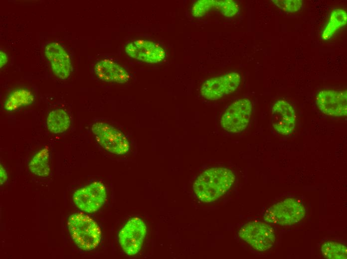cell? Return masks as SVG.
<instances>
[{
	"label": "cell",
	"mask_w": 347,
	"mask_h": 259,
	"mask_svg": "<svg viewBox=\"0 0 347 259\" xmlns=\"http://www.w3.org/2000/svg\"><path fill=\"white\" fill-rule=\"evenodd\" d=\"M235 175L224 167H213L199 175L193 184L194 193L202 202L214 201L226 193L233 185Z\"/></svg>",
	"instance_id": "obj_1"
},
{
	"label": "cell",
	"mask_w": 347,
	"mask_h": 259,
	"mask_svg": "<svg viewBox=\"0 0 347 259\" xmlns=\"http://www.w3.org/2000/svg\"><path fill=\"white\" fill-rule=\"evenodd\" d=\"M67 226L73 241L81 250L90 251L99 244L101 239L100 228L88 215L82 213L71 215Z\"/></svg>",
	"instance_id": "obj_2"
},
{
	"label": "cell",
	"mask_w": 347,
	"mask_h": 259,
	"mask_svg": "<svg viewBox=\"0 0 347 259\" xmlns=\"http://www.w3.org/2000/svg\"><path fill=\"white\" fill-rule=\"evenodd\" d=\"M305 214L303 204L294 198H287L269 208L264 214V219L270 224L290 226L301 221Z\"/></svg>",
	"instance_id": "obj_3"
},
{
	"label": "cell",
	"mask_w": 347,
	"mask_h": 259,
	"mask_svg": "<svg viewBox=\"0 0 347 259\" xmlns=\"http://www.w3.org/2000/svg\"><path fill=\"white\" fill-rule=\"evenodd\" d=\"M91 130L98 143L106 150L122 155L129 150V141L125 135L113 126L103 122H97Z\"/></svg>",
	"instance_id": "obj_4"
},
{
	"label": "cell",
	"mask_w": 347,
	"mask_h": 259,
	"mask_svg": "<svg viewBox=\"0 0 347 259\" xmlns=\"http://www.w3.org/2000/svg\"><path fill=\"white\" fill-rule=\"evenodd\" d=\"M252 105L247 98L238 99L226 108L220 119L221 128L231 133H239L247 127Z\"/></svg>",
	"instance_id": "obj_5"
},
{
	"label": "cell",
	"mask_w": 347,
	"mask_h": 259,
	"mask_svg": "<svg viewBox=\"0 0 347 259\" xmlns=\"http://www.w3.org/2000/svg\"><path fill=\"white\" fill-rule=\"evenodd\" d=\"M238 236L255 250L263 252L272 247L275 241L273 228L259 221L249 222L239 230Z\"/></svg>",
	"instance_id": "obj_6"
},
{
	"label": "cell",
	"mask_w": 347,
	"mask_h": 259,
	"mask_svg": "<svg viewBox=\"0 0 347 259\" xmlns=\"http://www.w3.org/2000/svg\"><path fill=\"white\" fill-rule=\"evenodd\" d=\"M240 82L238 73L229 72L206 80L200 87V94L208 100H217L235 91Z\"/></svg>",
	"instance_id": "obj_7"
},
{
	"label": "cell",
	"mask_w": 347,
	"mask_h": 259,
	"mask_svg": "<svg viewBox=\"0 0 347 259\" xmlns=\"http://www.w3.org/2000/svg\"><path fill=\"white\" fill-rule=\"evenodd\" d=\"M147 234L146 224L141 219H130L119 234V242L128 256L136 255L140 251Z\"/></svg>",
	"instance_id": "obj_8"
},
{
	"label": "cell",
	"mask_w": 347,
	"mask_h": 259,
	"mask_svg": "<svg viewBox=\"0 0 347 259\" xmlns=\"http://www.w3.org/2000/svg\"><path fill=\"white\" fill-rule=\"evenodd\" d=\"M106 197L104 185L100 181H95L77 190L72 198L78 209L91 213L96 212L103 206Z\"/></svg>",
	"instance_id": "obj_9"
},
{
	"label": "cell",
	"mask_w": 347,
	"mask_h": 259,
	"mask_svg": "<svg viewBox=\"0 0 347 259\" xmlns=\"http://www.w3.org/2000/svg\"><path fill=\"white\" fill-rule=\"evenodd\" d=\"M316 103L324 114L335 117L347 115V92L333 90L320 91L316 97Z\"/></svg>",
	"instance_id": "obj_10"
},
{
	"label": "cell",
	"mask_w": 347,
	"mask_h": 259,
	"mask_svg": "<svg viewBox=\"0 0 347 259\" xmlns=\"http://www.w3.org/2000/svg\"><path fill=\"white\" fill-rule=\"evenodd\" d=\"M271 124L279 134L291 133L296 125V115L293 106L284 100L276 102L271 109Z\"/></svg>",
	"instance_id": "obj_11"
},
{
	"label": "cell",
	"mask_w": 347,
	"mask_h": 259,
	"mask_svg": "<svg viewBox=\"0 0 347 259\" xmlns=\"http://www.w3.org/2000/svg\"><path fill=\"white\" fill-rule=\"evenodd\" d=\"M126 52L132 58L150 63H156L165 57L164 49L158 44L148 40H137L128 43Z\"/></svg>",
	"instance_id": "obj_12"
},
{
	"label": "cell",
	"mask_w": 347,
	"mask_h": 259,
	"mask_svg": "<svg viewBox=\"0 0 347 259\" xmlns=\"http://www.w3.org/2000/svg\"><path fill=\"white\" fill-rule=\"evenodd\" d=\"M44 54L50 62L54 74L61 79H65L70 75L72 65L70 57L59 43L52 42L46 45Z\"/></svg>",
	"instance_id": "obj_13"
},
{
	"label": "cell",
	"mask_w": 347,
	"mask_h": 259,
	"mask_svg": "<svg viewBox=\"0 0 347 259\" xmlns=\"http://www.w3.org/2000/svg\"><path fill=\"white\" fill-rule=\"evenodd\" d=\"M216 9L225 17H232L237 14L239 7L232 0H198L192 6L191 14L195 17H201Z\"/></svg>",
	"instance_id": "obj_14"
},
{
	"label": "cell",
	"mask_w": 347,
	"mask_h": 259,
	"mask_svg": "<svg viewBox=\"0 0 347 259\" xmlns=\"http://www.w3.org/2000/svg\"><path fill=\"white\" fill-rule=\"evenodd\" d=\"M94 72L99 79L108 82L125 83L130 78L125 68L109 59L97 62L94 67Z\"/></svg>",
	"instance_id": "obj_15"
},
{
	"label": "cell",
	"mask_w": 347,
	"mask_h": 259,
	"mask_svg": "<svg viewBox=\"0 0 347 259\" xmlns=\"http://www.w3.org/2000/svg\"><path fill=\"white\" fill-rule=\"evenodd\" d=\"M34 100L33 93L26 89H18L11 92L3 105L4 110L13 112L19 108L31 105Z\"/></svg>",
	"instance_id": "obj_16"
},
{
	"label": "cell",
	"mask_w": 347,
	"mask_h": 259,
	"mask_svg": "<svg viewBox=\"0 0 347 259\" xmlns=\"http://www.w3.org/2000/svg\"><path fill=\"white\" fill-rule=\"evenodd\" d=\"M48 130L55 134L66 131L71 125V119L68 113L62 109H56L50 112L46 118Z\"/></svg>",
	"instance_id": "obj_17"
},
{
	"label": "cell",
	"mask_w": 347,
	"mask_h": 259,
	"mask_svg": "<svg viewBox=\"0 0 347 259\" xmlns=\"http://www.w3.org/2000/svg\"><path fill=\"white\" fill-rule=\"evenodd\" d=\"M49 149L45 146L39 150L31 158L28 168L33 174L39 177H47L50 172Z\"/></svg>",
	"instance_id": "obj_18"
},
{
	"label": "cell",
	"mask_w": 347,
	"mask_h": 259,
	"mask_svg": "<svg viewBox=\"0 0 347 259\" xmlns=\"http://www.w3.org/2000/svg\"><path fill=\"white\" fill-rule=\"evenodd\" d=\"M347 23V13L343 9L338 8L333 10L330 15L329 20L324 29L322 38L328 40L341 27Z\"/></svg>",
	"instance_id": "obj_19"
},
{
	"label": "cell",
	"mask_w": 347,
	"mask_h": 259,
	"mask_svg": "<svg viewBox=\"0 0 347 259\" xmlns=\"http://www.w3.org/2000/svg\"><path fill=\"white\" fill-rule=\"evenodd\" d=\"M323 256L330 259H347V249L346 246L334 241L325 242L321 247Z\"/></svg>",
	"instance_id": "obj_20"
},
{
	"label": "cell",
	"mask_w": 347,
	"mask_h": 259,
	"mask_svg": "<svg viewBox=\"0 0 347 259\" xmlns=\"http://www.w3.org/2000/svg\"><path fill=\"white\" fill-rule=\"evenodd\" d=\"M271 1L279 9L288 13L299 11L302 7V0H272Z\"/></svg>",
	"instance_id": "obj_21"
},
{
	"label": "cell",
	"mask_w": 347,
	"mask_h": 259,
	"mask_svg": "<svg viewBox=\"0 0 347 259\" xmlns=\"http://www.w3.org/2000/svg\"><path fill=\"white\" fill-rule=\"evenodd\" d=\"M0 185H2L7 181V174L5 169L1 165V164L0 165Z\"/></svg>",
	"instance_id": "obj_22"
},
{
	"label": "cell",
	"mask_w": 347,
	"mask_h": 259,
	"mask_svg": "<svg viewBox=\"0 0 347 259\" xmlns=\"http://www.w3.org/2000/svg\"><path fill=\"white\" fill-rule=\"evenodd\" d=\"M0 68H1L6 64L8 60V57L6 53L1 50L0 51Z\"/></svg>",
	"instance_id": "obj_23"
}]
</instances>
